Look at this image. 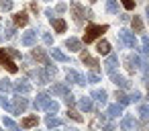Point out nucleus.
I'll list each match as a JSON object with an SVG mask.
<instances>
[{
  "mask_svg": "<svg viewBox=\"0 0 149 131\" xmlns=\"http://www.w3.org/2000/svg\"><path fill=\"white\" fill-rule=\"evenodd\" d=\"M27 23H29L27 13H17V15H15V25H17V27H25Z\"/></svg>",
  "mask_w": 149,
  "mask_h": 131,
  "instance_id": "obj_18",
  "label": "nucleus"
},
{
  "mask_svg": "<svg viewBox=\"0 0 149 131\" xmlns=\"http://www.w3.org/2000/svg\"><path fill=\"white\" fill-rule=\"evenodd\" d=\"M0 104H2V106H4L6 111H10V102L6 100V96H2V98H0Z\"/></svg>",
  "mask_w": 149,
  "mask_h": 131,
  "instance_id": "obj_42",
  "label": "nucleus"
},
{
  "mask_svg": "<svg viewBox=\"0 0 149 131\" xmlns=\"http://www.w3.org/2000/svg\"><path fill=\"white\" fill-rule=\"evenodd\" d=\"M116 66H118V55H112V53H110V55L106 57V62H104V70H106L108 74H112Z\"/></svg>",
  "mask_w": 149,
  "mask_h": 131,
  "instance_id": "obj_11",
  "label": "nucleus"
},
{
  "mask_svg": "<svg viewBox=\"0 0 149 131\" xmlns=\"http://www.w3.org/2000/svg\"><path fill=\"white\" fill-rule=\"evenodd\" d=\"M2 125H4L6 129H10V131H19V129H21V127H19L10 117H4V119H2Z\"/></svg>",
  "mask_w": 149,
  "mask_h": 131,
  "instance_id": "obj_26",
  "label": "nucleus"
},
{
  "mask_svg": "<svg viewBox=\"0 0 149 131\" xmlns=\"http://www.w3.org/2000/svg\"><path fill=\"white\" fill-rule=\"evenodd\" d=\"M90 2H96V0H90Z\"/></svg>",
  "mask_w": 149,
  "mask_h": 131,
  "instance_id": "obj_53",
  "label": "nucleus"
},
{
  "mask_svg": "<svg viewBox=\"0 0 149 131\" xmlns=\"http://www.w3.org/2000/svg\"><path fill=\"white\" fill-rule=\"evenodd\" d=\"M70 131H72V129H70Z\"/></svg>",
  "mask_w": 149,
  "mask_h": 131,
  "instance_id": "obj_54",
  "label": "nucleus"
},
{
  "mask_svg": "<svg viewBox=\"0 0 149 131\" xmlns=\"http://www.w3.org/2000/svg\"><path fill=\"white\" fill-rule=\"evenodd\" d=\"M51 57H53V60H57V62H63V64H65V62H70V57H68L61 49H55V47L51 49Z\"/></svg>",
  "mask_w": 149,
  "mask_h": 131,
  "instance_id": "obj_19",
  "label": "nucleus"
},
{
  "mask_svg": "<svg viewBox=\"0 0 149 131\" xmlns=\"http://www.w3.org/2000/svg\"><path fill=\"white\" fill-rule=\"evenodd\" d=\"M80 109H82V111H86V113H90V111L94 109L92 98H86V96H84V98H80Z\"/></svg>",
  "mask_w": 149,
  "mask_h": 131,
  "instance_id": "obj_22",
  "label": "nucleus"
},
{
  "mask_svg": "<svg viewBox=\"0 0 149 131\" xmlns=\"http://www.w3.org/2000/svg\"><path fill=\"white\" fill-rule=\"evenodd\" d=\"M43 41H45L47 45H51V43H53V37H51L49 33H43Z\"/></svg>",
  "mask_w": 149,
  "mask_h": 131,
  "instance_id": "obj_43",
  "label": "nucleus"
},
{
  "mask_svg": "<svg viewBox=\"0 0 149 131\" xmlns=\"http://www.w3.org/2000/svg\"><path fill=\"white\" fill-rule=\"evenodd\" d=\"M10 88H13L10 80H6V78H4V80H0V90H2V92H8Z\"/></svg>",
  "mask_w": 149,
  "mask_h": 131,
  "instance_id": "obj_35",
  "label": "nucleus"
},
{
  "mask_svg": "<svg viewBox=\"0 0 149 131\" xmlns=\"http://www.w3.org/2000/svg\"><path fill=\"white\" fill-rule=\"evenodd\" d=\"M27 106H29V100L27 98H23L21 94L15 98V102L10 104V113H15V115H21V113H25L27 111Z\"/></svg>",
  "mask_w": 149,
  "mask_h": 131,
  "instance_id": "obj_3",
  "label": "nucleus"
},
{
  "mask_svg": "<svg viewBox=\"0 0 149 131\" xmlns=\"http://www.w3.org/2000/svg\"><path fill=\"white\" fill-rule=\"evenodd\" d=\"M92 98H96L98 102L104 104V102H106V92H104V90H92Z\"/></svg>",
  "mask_w": 149,
  "mask_h": 131,
  "instance_id": "obj_27",
  "label": "nucleus"
},
{
  "mask_svg": "<svg viewBox=\"0 0 149 131\" xmlns=\"http://www.w3.org/2000/svg\"><path fill=\"white\" fill-rule=\"evenodd\" d=\"M139 51H141V55H149V37H147V35L143 37V41H141V49H139Z\"/></svg>",
  "mask_w": 149,
  "mask_h": 131,
  "instance_id": "obj_29",
  "label": "nucleus"
},
{
  "mask_svg": "<svg viewBox=\"0 0 149 131\" xmlns=\"http://www.w3.org/2000/svg\"><path fill=\"white\" fill-rule=\"evenodd\" d=\"M106 11L108 13H118V0H106Z\"/></svg>",
  "mask_w": 149,
  "mask_h": 131,
  "instance_id": "obj_28",
  "label": "nucleus"
},
{
  "mask_svg": "<svg viewBox=\"0 0 149 131\" xmlns=\"http://www.w3.org/2000/svg\"><path fill=\"white\" fill-rule=\"evenodd\" d=\"M0 6H2L4 11H10L13 8V2H10V0H0Z\"/></svg>",
  "mask_w": 149,
  "mask_h": 131,
  "instance_id": "obj_41",
  "label": "nucleus"
},
{
  "mask_svg": "<svg viewBox=\"0 0 149 131\" xmlns=\"http://www.w3.org/2000/svg\"><path fill=\"white\" fill-rule=\"evenodd\" d=\"M108 115H110V117L123 115V104H118V102H116V104H110V106H108Z\"/></svg>",
  "mask_w": 149,
  "mask_h": 131,
  "instance_id": "obj_24",
  "label": "nucleus"
},
{
  "mask_svg": "<svg viewBox=\"0 0 149 131\" xmlns=\"http://www.w3.org/2000/svg\"><path fill=\"white\" fill-rule=\"evenodd\" d=\"M104 131H114V125H112V123H106V125H104Z\"/></svg>",
  "mask_w": 149,
  "mask_h": 131,
  "instance_id": "obj_47",
  "label": "nucleus"
},
{
  "mask_svg": "<svg viewBox=\"0 0 149 131\" xmlns=\"http://www.w3.org/2000/svg\"><path fill=\"white\" fill-rule=\"evenodd\" d=\"M131 25H133V29H135V33H141V31H143V21H141L139 17H135V19L131 21Z\"/></svg>",
  "mask_w": 149,
  "mask_h": 131,
  "instance_id": "obj_30",
  "label": "nucleus"
},
{
  "mask_svg": "<svg viewBox=\"0 0 149 131\" xmlns=\"http://www.w3.org/2000/svg\"><path fill=\"white\" fill-rule=\"evenodd\" d=\"M110 76H112V82H114L116 86H120V88H129V80H127V78H123V76H116L114 72H112Z\"/></svg>",
  "mask_w": 149,
  "mask_h": 131,
  "instance_id": "obj_21",
  "label": "nucleus"
},
{
  "mask_svg": "<svg viewBox=\"0 0 149 131\" xmlns=\"http://www.w3.org/2000/svg\"><path fill=\"white\" fill-rule=\"evenodd\" d=\"M45 15H47L49 19H53V11H51V8H47V11H45Z\"/></svg>",
  "mask_w": 149,
  "mask_h": 131,
  "instance_id": "obj_50",
  "label": "nucleus"
},
{
  "mask_svg": "<svg viewBox=\"0 0 149 131\" xmlns=\"http://www.w3.org/2000/svg\"><path fill=\"white\" fill-rule=\"evenodd\" d=\"M86 82H92V84H96V82H100V76H98L96 72H90V74H88V78H86Z\"/></svg>",
  "mask_w": 149,
  "mask_h": 131,
  "instance_id": "obj_36",
  "label": "nucleus"
},
{
  "mask_svg": "<svg viewBox=\"0 0 149 131\" xmlns=\"http://www.w3.org/2000/svg\"><path fill=\"white\" fill-rule=\"evenodd\" d=\"M49 102V94L47 92H41V94H37V98H35V102H33V106L35 109H45V104Z\"/></svg>",
  "mask_w": 149,
  "mask_h": 131,
  "instance_id": "obj_12",
  "label": "nucleus"
},
{
  "mask_svg": "<svg viewBox=\"0 0 149 131\" xmlns=\"http://www.w3.org/2000/svg\"><path fill=\"white\" fill-rule=\"evenodd\" d=\"M65 78H68V82H74V84H86V78L80 74V72H76V70H68V74H65Z\"/></svg>",
  "mask_w": 149,
  "mask_h": 131,
  "instance_id": "obj_8",
  "label": "nucleus"
},
{
  "mask_svg": "<svg viewBox=\"0 0 149 131\" xmlns=\"http://www.w3.org/2000/svg\"><path fill=\"white\" fill-rule=\"evenodd\" d=\"M45 111H47V113H53V115H55V113L59 111V104H57L55 100H49V102L45 104Z\"/></svg>",
  "mask_w": 149,
  "mask_h": 131,
  "instance_id": "obj_31",
  "label": "nucleus"
},
{
  "mask_svg": "<svg viewBox=\"0 0 149 131\" xmlns=\"http://www.w3.org/2000/svg\"><path fill=\"white\" fill-rule=\"evenodd\" d=\"M51 92H53V94H57V96H65L70 90H68V86H65V84H61V82H59V84H53V86H51Z\"/></svg>",
  "mask_w": 149,
  "mask_h": 131,
  "instance_id": "obj_17",
  "label": "nucleus"
},
{
  "mask_svg": "<svg viewBox=\"0 0 149 131\" xmlns=\"http://www.w3.org/2000/svg\"><path fill=\"white\" fill-rule=\"evenodd\" d=\"M63 100H65V102H68V106H72V104H74V102H76V98H74V94H72V92H68V94H65V96H63Z\"/></svg>",
  "mask_w": 149,
  "mask_h": 131,
  "instance_id": "obj_39",
  "label": "nucleus"
},
{
  "mask_svg": "<svg viewBox=\"0 0 149 131\" xmlns=\"http://www.w3.org/2000/svg\"><path fill=\"white\" fill-rule=\"evenodd\" d=\"M65 47H68L70 51H80V49H82V41L76 39V37H70V39L65 41Z\"/></svg>",
  "mask_w": 149,
  "mask_h": 131,
  "instance_id": "obj_13",
  "label": "nucleus"
},
{
  "mask_svg": "<svg viewBox=\"0 0 149 131\" xmlns=\"http://www.w3.org/2000/svg\"><path fill=\"white\" fill-rule=\"evenodd\" d=\"M0 64H2V66H4L10 74H15V72L19 70V68H17V64L13 62V55H10L4 47H0Z\"/></svg>",
  "mask_w": 149,
  "mask_h": 131,
  "instance_id": "obj_2",
  "label": "nucleus"
},
{
  "mask_svg": "<svg viewBox=\"0 0 149 131\" xmlns=\"http://www.w3.org/2000/svg\"><path fill=\"white\" fill-rule=\"evenodd\" d=\"M139 129H141V131H149V123H141Z\"/></svg>",
  "mask_w": 149,
  "mask_h": 131,
  "instance_id": "obj_48",
  "label": "nucleus"
},
{
  "mask_svg": "<svg viewBox=\"0 0 149 131\" xmlns=\"http://www.w3.org/2000/svg\"><path fill=\"white\" fill-rule=\"evenodd\" d=\"M70 8H72V13H74V21L76 23H82L84 19H86V11H84V6L80 4V2H70Z\"/></svg>",
  "mask_w": 149,
  "mask_h": 131,
  "instance_id": "obj_4",
  "label": "nucleus"
},
{
  "mask_svg": "<svg viewBox=\"0 0 149 131\" xmlns=\"http://www.w3.org/2000/svg\"><path fill=\"white\" fill-rule=\"evenodd\" d=\"M33 76L39 80L37 84H47V82H49V76H47V72H43V70H35V72H33Z\"/></svg>",
  "mask_w": 149,
  "mask_h": 131,
  "instance_id": "obj_20",
  "label": "nucleus"
},
{
  "mask_svg": "<svg viewBox=\"0 0 149 131\" xmlns=\"http://www.w3.org/2000/svg\"><path fill=\"white\" fill-rule=\"evenodd\" d=\"M123 6H125L127 11H133V8H135V0H123Z\"/></svg>",
  "mask_w": 149,
  "mask_h": 131,
  "instance_id": "obj_40",
  "label": "nucleus"
},
{
  "mask_svg": "<svg viewBox=\"0 0 149 131\" xmlns=\"http://www.w3.org/2000/svg\"><path fill=\"white\" fill-rule=\"evenodd\" d=\"M106 31H108V27H106V25H88V27H86V35H84V41H86V43H92L94 39L102 37V35H104Z\"/></svg>",
  "mask_w": 149,
  "mask_h": 131,
  "instance_id": "obj_1",
  "label": "nucleus"
},
{
  "mask_svg": "<svg viewBox=\"0 0 149 131\" xmlns=\"http://www.w3.org/2000/svg\"><path fill=\"white\" fill-rule=\"evenodd\" d=\"M25 129H31V127H35L37 125V115H31V117H27V119H23V123H21Z\"/></svg>",
  "mask_w": 149,
  "mask_h": 131,
  "instance_id": "obj_25",
  "label": "nucleus"
},
{
  "mask_svg": "<svg viewBox=\"0 0 149 131\" xmlns=\"http://www.w3.org/2000/svg\"><path fill=\"white\" fill-rule=\"evenodd\" d=\"M139 115H141L143 119H149V106H147V104H141V106H139Z\"/></svg>",
  "mask_w": 149,
  "mask_h": 131,
  "instance_id": "obj_37",
  "label": "nucleus"
},
{
  "mask_svg": "<svg viewBox=\"0 0 149 131\" xmlns=\"http://www.w3.org/2000/svg\"><path fill=\"white\" fill-rule=\"evenodd\" d=\"M65 8H68V6H65L63 2H59V4L55 6V13H65Z\"/></svg>",
  "mask_w": 149,
  "mask_h": 131,
  "instance_id": "obj_44",
  "label": "nucleus"
},
{
  "mask_svg": "<svg viewBox=\"0 0 149 131\" xmlns=\"http://www.w3.org/2000/svg\"><path fill=\"white\" fill-rule=\"evenodd\" d=\"M147 19H149V8H147Z\"/></svg>",
  "mask_w": 149,
  "mask_h": 131,
  "instance_id": "obj_51",
  "label": "nucleus"
},
{
  "mask_svg": "<svg viewBox=\"0 0 149 131\" xmlns=\"http://www.w3.org/2000/svg\"><path fill=\"white\" fill-rule=\"evenodd\" d=\"M125 64H127V68H129L131 72H135V68L141 64V57H137V55H129V57L125 60Z\"/></svg>",
  "mask_w": 149,
  "mask_h": 131,
  "instance_id": "obj_16",
  "label": "nucleus"
},
{
  "mask_svg": "<svg viewBox=\"0 0 149 131\" xmlns=\"http://www.w3.org/2000/svg\"><path fill=\"white\" fill-rule=\"evenodd\" d=\"M4 37H6V39H13V37H15V27H6V29H4Z\"/></svg>",
  "mask_w": 149,
  "mask_h": 131,
  "instance_id": "obj_38",
  "label": "nucleus"
},
{
  "mask_svg": "<svg viewBox=\"0 0 149 131\" xmlns=\"http://www.w3.org/2000/svg\"><path fill=\"white\" fill-rule=\"evenodd\" d=\"M133 125H135V119H133L131 115H125L123 121H120V129H123V131H131Z\"/></svg>",
  "mask_w": 149,
  "mask_h": 131,
  "instance_id": "obj_15",
  "label": "nucleus"
},
{
  "mask_svg": "<svg viewBox=\"0 0 149 131\" xmlns=\"http://www.w3.org/2000/svg\"><path fill=\"white\" fill-rule=\"evenodd\" d=\"M68 117H70V119H74L76 123H80V121H82V115H80L78 111H74V109H68Z\"/></svg>",
  "mask_w": 149,
  "mask_h": 131,
  "instance_id": "obj_33",
  "label": "nucleus"
},
{
  "mask_svg": "<svg viewBox=\"0 0 149 131\" xmlns=\"http://www.w3.org/2000/svg\"><path fill=\"white\" fill-rule=\"evenodd\" d=\"M6 51H8V53H10V55H13V57H21V53H19V51H17V49H6Z\"/></svg>",
  "mask_w": 149,
  "mask_h": 131,
  "instance_id": "obj_46",
  "label": "nucleus"
},
{
  "mask_svg": "<svg viewBox=\"0 0 149 131\" xmlns=\"http://www.w3.org/2000/svg\"><path fill=\"white\" fill-rule=\"evenodd\" d=\"M33 60H37L41 66H49V55H47L41 47H35V49H33Z\"/></svg>",
  "mask_w": 149,
  "mask_h": 131,
  "instance_id": "obj_6",
  "label": "nucleus"
},
{
  "mask_svg": "<svg viewBox=\"0 0 149 131\" xmlns=\"http://www.w3.org/2000/svg\"><path fill=\"white\" fill-rule=\"evenodd\" d=\"M129 98H131V102H137V100H139V98H141V94H139V92H137V90H135V92H133V94H131V96H129Z\"/></svg>",
  "mask_w": 149,
  "mask_h": 131,
  "instance_id": "obj_45",
  "label": "nucleus"
},
{
  "mask_svg": "<svg viewBox=\"0 0 149 131\" xmlns=\"http://www.w3.org/2000/svg\"><path fill=\"white\" fill-rule=\"evenodd\" d=\"M82 62H84L86 66H90L92 72H98V70H100V62H98L96 57H92L90 53H82Z\"/></svg>",
  "mask_w": 149,
  "mask_h": 131,
  "instance_id": "obj_7",
  "label": "nucleus"
},
{
  "mask_svg": "<svg viewBox=\"0 0 149 131\" xmlns=\"http://www.w3.org/2000/svg\"><path fill=\"white\" fill-rule=\"evenodd\" d=\"M51 25H53V29L57 31V33H65V29H68V25H65V21L63 19H51Z\"/></svg>",
  "mask_w": 149,
  "mask_h": 131,
  "instance_id": "obj_14",
  "label": "nucleus"
},
{
  "mask_svg": "<svg viewBox=\"0 0 149 131\" xmlns=\"http://www.w3.org/2000/svg\"><path fill=\"white\" fill-rule=\"evenodd\" d=\"M45 123H47V127H59V125H61V121H59L57 117H53V115H49V117L45 119Z\"/></svg>",
  "mask_w": 149,
  "mask_h": 131,
  "instance_id": "obj_32",
  "label": "nucleus"
},
{
  "mask_svg": "<svg viewBox=\"0 0 149 131\" xmlns=\"http://www.w3.org/2000/svg\"><path fill=\"white\" fill-rule=\"evenodd\" d=\"M118 39H120L127 47H133V49L137 47V37H135L131 31H125V29H123V31H118Z\"/></svg>",
  "mask_w": 149,
  "mask_h": 131,
  "instance_id": "obj_5",
  "label": "nucleus"
},
{
  "mask_svg": "<svg viewBox=\"0 0 149 131\" xmlns=\"http://www.w3.org/2000/svg\"><path fill=\"white\" fill-rule=\"evenodd\" d=\"M96 49H98V53L108 55V53H110V43H108V41H100V43L96 45Z\"/></svg>",
  "mask_w": 149,
  "mask_h": 131,
  "instance_id": "obj_23",
  "label": "nucleus"
},
{
  "mask_svg": "<svg viewBox=\"0 0 149 131\" xmlns=\"http://www.w3.org/2000/svg\"><path fill=\"white\" fill-rule=\"evenodd\" d=\"M31 11H33V13H39V6H37V2H31Z\"/></svg>",
  "mask_w": 149,
  "mask_h": 131,
  "instance_id": "obj_49",
  "label": "nucleus"
},
{
  "mask_svg": "<svg viewBox=\"0 0 149 131\" xmlns=\"http://www.w3.org/2000/svg\"><path fill=\"white\" fill-rule=\"evenodd\" d=\"M116 98H118V104H129V102H131V98H129L125 92H116Z\"/></svg>",
  "mask_w": 149,
  "mask_h": 131,
  "instance_id": "obj_34",
  "label": "nucleus"
},
{
  "mask_svg": "<svg viewBox=\"0 0 149 131\" xmlns=\"http://www.w3.org/2000/svg\"><path fill=\"white\" fill-rule=\"evenodd\" d=\"M13 90H15L17 94H29V92H31V84H29L27 80H19V82L13 84Z\"/></svg>",
  "mask_w": 149,
  "mask_h": 131,
  "instance_id": "obj_9",
  "label": "nucleus"
},
{
  "mask_svg": "<svg viewBox=\"0 0 149 131\" xmlns=\"http://www.w3.org/2000/svg\"><path fill=\"white\" fill-rule=\"evenodd\" d=\"M35 41H37V31H27V33L21 37V43H23V45H27V47L35 45Z\"/></svg>",
  "mask_w": 149,
  "mask_h": 131,
  "instance_id": "obj_10",
  "label": "nucleus"
},
{
  "mask_svg": "<svg viewBox=\"0 0 149 131\" xmlns=\"http://www.w3.org/2000/svg\"><path fill=\"white\" fill-rule=\"evenodd\" d=\"M147 86H149V78H147Z\"/></svg>",
  "mask_w": 149,
  "mask_h": 131,
  "instance_id": "obj_52",
  "label": "nucleus"
}]
</instances>
